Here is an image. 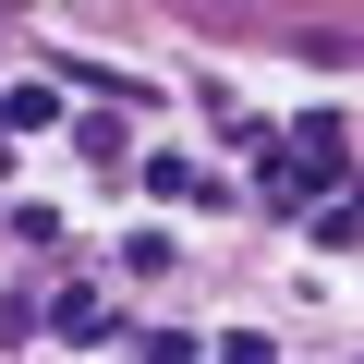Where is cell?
<instances>
[{"label": "cell", "mask_w": 364, "mask_h": 364, "mask_svg": "<svg viewBox=\"0 0 364 364\" xmlns=\"http://www.w3.org/2000/svg\"><path fill=\"white\" fill-rule=\"evenodd\" d=\"M316 243H364V195H340V207L316 219Z\"/></svg>", "instance_id": "obj_1"}]
</instances>
